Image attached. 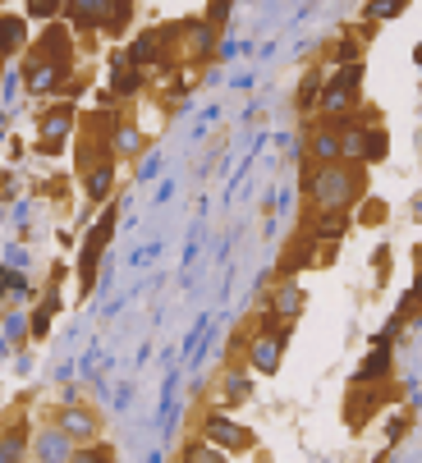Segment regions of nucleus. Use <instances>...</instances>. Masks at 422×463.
<instances>
[{
	"label": "nucleus",
	"mask_w": 422,
	"mask_h": 463,
	"mask_svg": "<svg viewBox=\"0 0 422 463\" xmlns=\"http://www.w3.org/2000/svg\"><path fill=\"white\" fill-rule=\"evenodd\" d=\"M303 188H308L316 211H349L354 202H363L358 198L363 193V175L354 166H345V161H335V166H312Z\"/></svg>",
	"instance_id": "f257e3e1"
},
{
	"label": "nucleus",
	"mask_w": 422,
	"mask_h": 463,
	"mask_svg": "<svg viewBox=\"0 0 422 463\" xmlns=\"http://www.w3.org/2000/svg\"><path fill=\"white\" fill-rule=\"evenodd\" d=\"M285 340H289V321L280 326V317L271 312L267 317V331L248 340V367H257V372L271 376L280 367V358H285Z\"/></svg>",
	"instance_id": "f03ea898"
},
{
	"label": "nucleus",
	"mask_w": 422,
	"mask_h": 463,
	"mask_svg": "<svg viewBox=\"0 0 422 463\" xmlns=\"http://www.w3.org/2000/svg\"><path fill=\"white\" fill-rule=\"evenodd\" d=\"M115 216H120V207L111 202L106 207V216L88 230V243H83V262H78V276H83V289H92V276H97V253L111 243V234H115Z\"/></svg>",
	"instance_id": "7ed1b4c3"
},
{
	"label": "nucleus",
	"mask_w": 422,
	"mask_h": 463,
	"mask_svg": "<svg viewBox=\"0 0 422 463\" xmlns=\"http://www.w3.org/2000/svg\"><path fill=\"white\" fill-rule=\"evenodd\" d=\"M202 441L221 445V450H248L253 445V431L239 427L234 418H225V413H207L202 418Z\"/></svg>",
	"instance_id": "20e7f679"
},
{
	"label": "nucleus",
	"mask_w": 422,
	"mask_h": 463,
	"mask_svg": "<svg viewBox=\"0 0 422 463\" xmlns=\"http://www.w3.org/2000/svg\"><path fill=\"white\" fill-rule=\"evenodd\" d=\"M65 78H69V65H51V60H42V56H28V60H23V83H28V92H37V97L65 88Z\"/></svg>",
	"instance_id": "39448f33"
},
{
	"label": "nucleus",
	"mask_w": 422,
	"mask_h": 463,
	"mask_svg": "<svg viewBox=\"0 0 422 463\" xmlns=\"http://www.w3.org/2000/svg\"><path fill=\"white\" fill-rule=\"evenodd\" d=\"M56 427L69 436L74 445H88V441H97V431H101V422L88 413V408H65V413L56 418Z\"/></svg>",
	"instance_id": "423d86ee"
},
{
	"label": "nucleus",
	"mask_w": 422,
	"mask_h": 463,
	"mask_svg": "<svg viewBox=\"0 0 422 463\" xmlns=\"http://www.w3.org/2000/svg\"><path fill=\"white\" fill-rule=\"evenodd\" d=\"M69 51H74V37L69 28H60V23H51V28L42 33V42L33 46V56L51 60V65H69Z\"/></svg>",
	"instance_id": "0eeeda50"
},
{
	"label": "nucleus",
	"mask_w": 422,
	"mask_h": 463,
	"mask_svg": "<svg viewBox=\"0 0 422 463\" xmlns=\"http://www.w3.org/2000/svg\"><path fill=\"white\" fill-rule=\"evenodd\" d=\"M74 129V106L65 101V106H56V111H46V120H42V152L51 156V152H60V138Z\"/></svg>",
	"instance_id": "6e6552de"
},
{
	"label": "nucleus",
	"mask_w": 422,
	"mask_h": 463,
	"mask_svg": "<svg viewBox=\"0 0 422 463\" xmlns=\"http://www.w3.org/2000/svg\"><path fill=\"white\" fill-rule=\"evenodd\" d=\"M308 161H312V166H335V161H340V133H335L331 124H316V129H312Z\"/></svg>",
	"instance_id": "1a4fd4ad"
},
{
	"label": "nucleus",
	"mask_w": 422,
	"mask_h": 463,
	"mask_svg": "<svg viewBox=\"0 0 422 463\" xmlns=\"http://www.w3.org/2000/svg\"><path fill=\"white\" fill-rule=\"evenodd\" d=\"M74 459V441L60 431V427H51L37 436V463H69Z\"/></svg>",
	"instance_id": "9d476101"
},
{
	"label": "nucleus",
	"mask_w": 422,
	"mask_h": 463,
	"mask_svg": "<svg viewBox=\"0 0 422 463\" xmlns=\"http://www.w3.org/2000/svg\"><path fill=\"white\" fill-rule=\"evenodd\" d=\"M143 83H147L143 69H138V65H129V56L120 51V56H115V74H111L115 97H138V92H143Z\"/></svg>",
	"instance_id": "9b49d317"
},
{
	"label": "nucleus",
	"mask_w": 422,
	"mask_h": 463,
	"mask_svg": "<svg viewBox=\"0 0 422 463\" xmlns=\"http://www.w3.org/2000/svg\"><path fill=\"white\" fill-rule=\"evenodd\" d=\"M111 152L124 161V156H138L143 152V129L129 124V120H115V133H111Z\"/></svg>",
	"instance_id": "f8f14e48"
},
{
	"label": "nucleus",
	"mask_w": 422,
	"mask_h": 463,
	"mask_svg": "<svg viewBox=\"0 0 422 463\" xmlns=\"http://www.w3.org/2000/svg\"><path fill=\"white\" fill-rule=\"evenodd\" d=\"M386 152H390V133H386L381 124H367V129H363V152H358V161L377 166V161H386Z\"/></svg>",
	"instance_id": "ddd939ff"
},
{
	"label": "nucleus",
	"mask_w": 422,
	"mask_h": 463,
	"mask_svg": "<svg viewBox=\"0 0 422 463\" xmlns=\"http://www.w3.org/2000/svg\"><path fill=\"white\" fill-rule=\"evenodd\" d=\"M69 19L78 28H101L106 23V0H69Z\"/></svg>",
	"instance_id": "4468645a"
},
{
	"label": "nucleus",
	"mask_w": 422,
	"mask_h": 463,
	"mask_svg": "<svg viewBox=\"0 0 422 463\" xmlns=\"http://www.w3.org/2000/svg\"><path fill=\"white\" fill-rule=\"evenodd\" d=\"M381 376H390V344H377L372 358L358 367V386H377Z\"/></svg>",
	"instance_id": "2eb2a0df"
},
{
	"label": "nucleus",
	"mask_w": 422,
	"mask_h": 463,
	"mask_svg": "<svg viewBox=\"0 0 422 463\" xmlns=\"http://www.w3.org/2000/svg\"><path fill=\"white\" fill-rule=\"evenodd\" d=\"M83 179H88V198H92V202H101V198H111V179H115V161H101V166H92V170H83Z\"/></svg>",
	"instance_id": "dca6fc26"
},
{
	"label": "nucleus",
	"mask_w": 422,
	"mask_h": 463,
	"mask_svg": "<svg viewBox=\"0 0 422 463\" xmlns=\"http://www.w3.org/2000/svg\"><path fill=\"white\" fill-rule=\"evenodd\" d=\"M23 37H28V23L23 19H0V56H14Z\"/></svg>",
	"instance_id": "f3484780"
},
{
	"label": "nucleus",
	"mask_w": 422,
	"mask_h": 463,
	"mask_svg": "<svg viewBox=\"0 0 422 463\" xmlns=\"http://www.w3.org/2000/svg\"><path fill=\"white\" fill-rule=\"evenodd\" d=\"M129 14H134V0H106V33H124L129 28Z\"/></svg>",
	"instance_id": "a211bd4d"
},
{
	"label": "nucleus",
	"mask_w": 422,
	"mask_h": 463,
	"mask_svg": "<svg viewBox=\"0 0 422 463\" xmlns=\"http://www.w3.org/2000/svg\"><path fill=\"white\" fill-rule=\"evenodd\" d=\"M271 308H276V317H285V321L299 317V312H303V289H299V285H285V289L276 294Z\"/></svg>",
	"instance_id": "6ab92c4d"
},
{
	"label": "nucleus",
	"mask_w": 422,
	"mask_h": 463,
	"mask_svg": "<svg viewBox=\"0 0 422 463\" xmlns=\"http://www.w3.org/2000/svg\"><path fill=\"white\" fill-rule=\"evenodd\" d=\"M345 225H349V216L345 211H322V216H316V239H340V234H345Z\"/></svg>",
	"instance_id": "aec40b11"
},
{
	"label": "nucleus",
	"mask_w": 422,
	"mask_h": 463,
	"mask_svg": "<svg viewBox=\"0 0 422 463\" xmlns=\"http://www.w3.org/2000/svg\"><path fill=\"white\" fill-rule=\"evenodd\" d=\"M23 445H28V427H14L5 441H0V463H19L23 459Z\"/></svg>",
	"instance_id": "412c9836"
},
{
	"label": "nucleus",
	"mask_w": 422,
	"mask_h": 463,
	"mask_svg": "<svg viewBox=\"0 0 422 463\" xmlns=\"http://www.w3.org/2000/svg\"><path fill=\"white\" fill-rule=\"evenodd\" d=\"M211 37H216V28H211V23H193L184 51H189V56H207V51H211Z\"/></svg>",
	"instance_id": "4be33fe9"
},
{
	"label": "nucleus",
	"mask_w": 422,
	"mask_h": 463,
	"mask_svg": "<svg viewBox=\"0 0 422 463\" xmlns=\"http://www.w3.org/2000/svg\"><path fill=\"white\" fill-rule=\"evenodd\" d=\"M184 463H225V450L211 445V441H193L189 450H184Z\"/></svg>",
	"instance_id": "5701e85b"
},
{
	"label": "nucleus",
	"mask_w": 422,
	"mask_h": 463,
	"mask_svg": "<svg viewBox=\"0 0 422 463\" xmlns=\"http://www.w3.org/2000/svg\"><path fill=\"white\" fill-rule=\"evenodd\" d=\"M221 381H225V386H221V390H225V399H248V390H253L248 381H244V367H230Z\"/></svg>",
	"instance_id": "b1692460"
},
{
	"label": "nucleus",
	"mask_w": 422,
	"mask_h": 463,
	"mask_svg": "<svg viewBox=\"0 0 422 463\" xmlns=\"http://www.w3.org/2000/svg\"><path fill=\"white\" fill-rule=\"evenodd\" d=\"M69 463H115V459H111V445H88V450H74Z\"/></svg>",
	"instance_id": "393cba45"
},
{
	"label": "nucleus",
	"mask_w": 422,
	"mask_h": 463,
	"mask_svg": "<svg viewBox=\"0 0 422 463\" xmlns=\"http://www.w3.org/2000/svg\"><path fill=\"white\" fill-rule=\"evenodd\" d=\"M65 0H28V19H56Z\"/></svg>",
	"instance_id": "a878e982"
},
{
	"label": "nucleus",
	"mask_w": 422,
	"mask_h": 463,
	"mask_svg": "<svg viewBox=\"0 0 422 463\" xmlns=\"http://www.w3.org/2000/svg\"><path fill=\"white\" fill-rule=\"evenodd\" d=\"M395 14H400V10H395L390 0H367V19H372V23H381V19H395Z\"/></svg>",
	"instance_id": "bb28decb"
},
{
	"label": "nucleus",
	"mask_w": 422,
	"mask_h": 463,
	"mask_svg": "<svg viewBox=\"0 0 422 463\" xmlns=\"http://www.w3.org/2000/svg\"><path fill=\"white\" fill-rule=\"evenodd\" d=\"M335 60H340V65H358V60H363L358 42H340V46H335Z\"/></svg>",
	"instance_id": "cd10ccee"
},
{
	"label": "nucleus",
	"mask_w": 422,
	"mask_h": 463,
	"mask_svg": "<svg viewBox=\"0 0 422 463\" xmlns=\"http://www.w3.org/2000/svg\"><path fill=\"white\" fill-rule=\"evenodd\" d=\"M358 221H363V225H377V221H386V202H367V207L358 211Z\"/></svg>",
	"instance_id": "c85d7f7f"
},
{
	"label": "nucleus",
	"mask_w": 422,
	"mask_h": 463,
	"mask_svg": "<svg viewBox=\"0 0 422 463\" xmlns=\"http://www.w3.org/2000/svg\"><path fill=\"white\" fill-rule=\"evenodd\" d=\"M316 83H322L316 74H308V78H303V92H299V106H303V111H308V106L316 101Z\"/></svg>",
	"instance_id": "c756f323"
},
{
	"label": "nucleus",
	"mask_w": 422,
	"mask_h": 463,
	"mask_svg": "<svg viewBox=\"0 0 422 463\" xmlns=\"http://www.w3.org/2000/svg\"><path fill=\"white\" fill-rule=\"evenodd\" d=\"M418 303H422V294H418V289H409V294L400 298V317H413V312H418Z\"/></svg>",
	"instance_id": "7c9ffc66"
},
{
	"label": "nucleus",
	"mask_w": 422,
	"mask_h": 463,
	"mask_svg": "<svg viewBox=\"0 0 422 463\" xmlns=\"http://www.w3.org/2000/svg\"><path fill=\"white\" fill-rule=\"evenodd\" d=\"M404 431H409V418H395V422H390V441H400Z\"/></svg>",
	"instance_id": "2f4dec72"
},
{
	"label": "nucleus",
	"mask_w": 422,
	"mask_h": 463,
	"mask_svg": "<svg viewBox=\"0 0 422 463\" xmlns=\"http://www.w3.org/2000/svg\"><path fill=\"white\" fill-rule=\"evenodd\" d=\"M413 216H418V221H422V198H418V202H413Z\"/></svg>",
	"instance_id": "473e14b6"
},
{
	"label": "nucleus",
	"mask_w": 422,
	"mask_h": 463,
	"mask_svg": "<svg viewBox=\"0 0 422 463\" xmlns=\"http://www.w3.org/2000/svg\"><path fill=\"white\" fill-rule=\"evenodd\" d=\"M390 5H395V10H404V5H409V0H390Z\"/></svg>",
	"instance_id": "72a5a7b5"
},
{
	"label": "nucleus",
	"mask_w": 422,
	"mask_h": 463,
	"mask_svg": "<svg viewBox=\"0 0 422 463\" xmlns=\"http://www.w3.org/2000/svg\"><path fill=\"white\" fill-rule=\"evenodd\" d=\"M0 5H5V0H0Z\"/></svg>",
	"instance_id": "f704fd0d"
}]
</instances>
